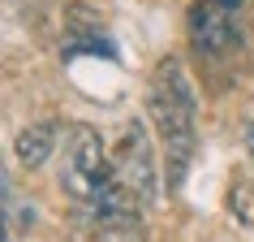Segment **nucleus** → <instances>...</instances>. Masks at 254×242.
<instances>
[{
	"label": "nucleus",
	"mask_w": 254,
	"mask_h": 242,
	"mask_svg": "<svg viewBox=\"0 0 254 242\" xmlns=\"http://www.w3.org/2000/svg\"><path fill=\"white\" fill-rule=\"evenodd\" d=\"M52 147H56V125L52 121H30L26 130H17V138H13V156H17L22 169H39L52 156Z\"/></svg>",
	"instance_id": "0eeeda50"
},
{
	"label": "nucleus",
	"mask_w": 254,
	"mask_h": 242,
	"mask_svg": "<svg viewBox=\"0 0 254 242\" xmlns=\"http://www.w3.org/2000/svg\"><path fill=\"white\" fill-rule=\"evenodd\" d=\"M147 113L155 121V134H160V147H164V186L181 190L190 164H194L198 134H194V91H190V78L177 56H164L155 65L151 91H147Z\"/></svg>",
	"instance_id": "f257e3e1"
},
{
	"label": "nucleus",
	"mask_w": 254,
	"mask_h": 242,
	"mask_svg": "<svg viewBox=\"0 0 254 242\" xmlns=\"http://www.w3.org/2000/svg\"><path fill=\"white\" fill-rule=\"evenodd\" d=\"M112 160V182L121 186V195L138 208H147L160 190V177H155V156H151V138H147V125L142 121H129L121 130V143L117 151L108 156Z\"/></svg>",
	"instance_id": "7ed1b4c3"
},
{
	"label": "nucleus",
	"mask_w": 254,
	"mask_h": 242,
	"mask_svg": "<svg viewBox=\"0 0 254 242\" xmlns=\"http://www.w3.org/2000/svg\"><path fill=\"white\" fill-rule=\"evenodd\" d=\"M108 177H112V160L104 156V138H99V130L86 125V121H78V125L69 130L61 186H65L78 203H95V195L104 190Z\"/></svg>",
	"instance_id": "f03ea898"
},
{
	"label": "nucleus",
	"mask_w": 254,
	"mask_h": 242,
	"mask_svg": "<svg viewBox=\"0 0 254 242\" xmlns=\"http://www.w3.org/2000/svg\"><path fill=\"white\" fill-rule=\"evenodd\" d=\"M228 212L237 216V225L254 229V177L237 173L228 182Z\"/></svg>",
	"instance_id": "6e6552de"
},
{
	"label": "nucleus",
	"mask_w": 254,
	"mask_h": 242,
	"mask_svg": "<svg viewBox=\"0 0 254 242\" xmlns=\"http://www.w3.org/2000/svg\"><path fill=\"white\" fill-rule=\"evenodd\" d=\"M95 234H99V242H142V216L134 203L95 208Z\"/></svg>",
	"instance_id": "423d86ee"
},
{
	"label": "nucleus",
	"mask_w": 254,
	"mask_h": 242,
	"mask_svg": "<svg viewBox=\"0 0 254 242\" xmlns=\"http://www.w3.org/2000/svg\"><path fill=\"white\" fill-rule=\"evenodd\" d=\"M246 147H250V160H254V117L246 121Z\"/></svg>",
	"instance_id": "1a4fd4ad"
},
{
	"label": "nucleus",
	"mask_w": 254,
	"mask_h": 242,
	"mask_svg": "<svg viewBox=\"0 0 254 242\" xmlns=\"http://www.w3.org/2000/svg\"><path fill=\"white\" fill-rule=\"evenodd\" d=\"M241 4L246 0H198L190 9V43L202 56H224L241 43Z\"/></svg>",
	"instance_id": "20e7f679"
},
{
	"label": "nucleus",
	"mask_w": 254,
	"mask_h": 242,
	"mask_svg": "<svg viewBox=\"0 0 254 242\" xmlns=\"http://www.w3.org/2000/svg\"><path fill=\"white\" fill-rule=\"evenodd\" d=\"M65 56H108V61H117V48H112V39L104 35V22H99V13L95 9H86V4H69L65 9Z\"/></svg>",
	"instance_id": "39448f33"
}]
</instances>
